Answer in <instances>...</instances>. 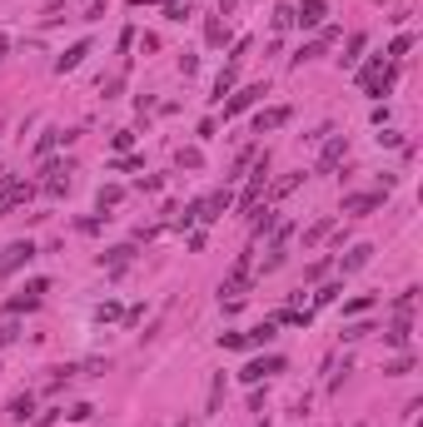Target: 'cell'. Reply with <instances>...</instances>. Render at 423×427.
Segmentation results:
<instances>
[{
  "label": "cell",
  "instance_id": "cell-15",
  "mask_svg": "<svg viewBox=\"0 0 423 427\" xmlns=\"http://www.w3.org/2000/svg\"><path fill=\"white\" fill-rule=\"evenodd\" d=\"M369 259H373V244H354V249H349V259H344V273L369 268Z\"/></svg>",
  "mask_w": 423,
  "mask_h": 427
},
{
  "label": "cell",
  "instance_id": "cell-26",
  "mask_svg": "<svg viewBox=\"0 0 423 427\" xmlns=\"http://www.w3.org/2000/svg\"><path fill=\"white\" fill-rule=\"evenodd\" d=\"M338 293H344V284H324L319 293H314V303H319V308L324 303H338Z\"/></svg>",
  "mask_w": 423,
  "mask_h": 427
},
{
  "label": "cell",
  "instance_id": "cell-11",
  "mask_svg": "<svg viewBox=\"0 0 423 427\" xmlns=\"http://www.w3.org/2000/svg\"><path fill=\"white\" fill-rule=\"evenodd\" d=\"M85 55H90V40H75V45H70L65 55H60V60H55V75H70V70L80 65V60H85Z\"/></svg>",
  "mask_w": 423,
  "mask_h": 427
},
{
  "label": "cell",
  "instance_id": "cell-44",
  "mask_svg": "<svg viewBox=\"0 0 423 427\" xmlns=\"http://www.w3.org/2000/svg\"><path fill=\"white\" fill-rule=\"evenodd\" d=\"M373 5H384V0H373Z\"/></svg>",
  "mask_w": 423,
  "mask_h": 427
},
{
  "label": "cell",
  "instance_id": "cell-23",
  "mask_svg": "<svg viewBox=\"0 0 423 427\" xmlns=\"http://www.w3.org/2000/svg\"><path fill=\"white\" fill-rule=\"evenodd\" d=\"M329 229H334V219H314V224L304 229V244H319V239H324Z\"/></svg>",
  "mask_w": 423,
  "mask_h": 427
},
{
  "label": "cell",
  "instance_id": "cell-1",
  "mask_svg": "<svg viewBox=\"0 0 423 427\" xmlns=\"http://www.w3.org/2000/svg\"><path fill=\"white\" fill-rule=\"evenodd\" d=\"M30 259H35V244H30V239H10L6 253H0V279H10V273L30 268Z\"/></svg>",
  "mask_w": 423,
  "mask_h": 427
},
{
  "label": "cell",
  "instance_id": "cell-17",
  "mask_svg": "<svg viewBox=\"0 0 423 427\" xmlns=\"http://www.w3.org/2000/svg\"><path fill=\"white\" fill-rule=\"evenodd\" d=\"M55 144H65V130H45V135H40V139H35V159H45Z\"/></svg>",
  "mask_w": 423,
  "mask_h": 427
},
{
  "label": "cell",
  "instance_id": "cell-25",
  "mask_svg": "<svg viewBox=\"0 0 423 427\" xmlns=\"http://www.w3.org/2000/svg\"><path fill=\"white\" fill-rule=\"evenodd\" d=\"M219 402H224V373L209 382V408H204V413H219Z\"/></svg>",
  "mask_w": 423,
  "mask_h": 427
},
{
  "label": "cell",
  "instance_id": "cell-40",
  "mask_svg": "<svg viewBox=\"0 0 423 427\" xmlns=\"http://www.w3.org/2000/svg\"><path fill=\"white\" fill-rule=\"evenodd\" d=\"M110 144H115V149H120V154H124V149H130V144H135V135H130V130H120V135H115Z\"/></svg>",
  "mask_w": 423,
  "mask_h": 427
},
{
  "label": "cell",
  "instance_id": "cell-37",
  "mask_svg": "<svg viewBox=\"0 0 423 427\" xmlns=\"http://www.w3.org/2000/svg\"><path fill=\"white\" fill-rule=\"evenodd\" d=\"M60 413H65V408H50V413H40V417H30V427H50Z\"/></svg>",
  "mask_w": 423,
  "mask_h": 427
},
{
  "label": "cell",
  "instance_id": "cell-43",
  "mask_svg": "<svg viewBox=\"0 0 423 427\" xmlns=\"http://www.w3.org/2000/svg\"><path fill=\"white\" fill-rule=\"evenodd\" d=\"M175 427H189V422H175Z\"/></svg>",
  "mask_w": 423,
  "mask_h": 427
},
{
  "label": "cell",
  "instance_id": "cell-2",
  "mask_svg": "<svg viewBox=\"0 0 423 427\" xmlns=\"http://www.w3.org/2000/svg\"><path fill=\"white\" fill-rule=\"evenodd\" d=\"M249 284H254V264H249V253H239V259H235V268L224 273V284H219V293H229V298H239V293H249Z\"/></svg>",
  "mask_w": 423,
  "mask_h": 427
},
{
  "label": "cell",
  "instance_id": "cell-30",
  "mask_svg": "<svg viewBox=\"0 0 423 427\" xmlns=\"http://www.w3.org/2000/svg\"><path fill=\"white\" fill-rule=\"evenodd\" d=\"M358 50H364V35L354 30V35H349V55H338V60H344V65H354V60H358Z\"/></svg>",
  "mask_w": 423,
  "mask_h": 427
},
{
  "label": "cell",
  "instance_id": "cell-42",
  "mask_svg": "<svg viewBox=\"0 0 423 427\" xmlns=\"http://www.w3.org/2000/svg\"><path fill=\"white\" fill-rule=\"evenodd\" d=\"M6 50H10V40H6V35H0V60H6Z\"/></svg>",
  "mask_w": 423,
  "mask_h": 427
},
{
  "label": "cell",
  "instance_id": "cell-8",
  "mask_svg": "<svg viewBox=\"0 0 423 427\" xmlns=\"http://www.w3.org/2000/svg\"><path fill=\"white\" fill-rule=\"evenodd\" d=\"M279 124H289V104H274V110H259V115H254V135H269V130H279Z\"/></svg>",
  "mask_w": 423,
  "mask_h": 427
},
{
  "label": "cell",
  "instance_id": "cell-22",
  "mask_svg": "<svg viewBox=\"0 0 423 427\" xmlns=\"http://www.w3.org/2000/svg\"><path fill=\"white\" fill-rule=\"evenodd\" d=\"M304 184V169H299V174H284L279 184H274V199H284V194H294V189H299Z\"/></svg>",
  "mask_w": 423,
  "mask_h": 427
},
{
  "label": "cell",
  "instance_id": "cell-9",
  "mask_svg": "<svg viewBox=\"0 0 423 427\" xmlns=\"http://www.w3.org/2000/svg\"><path fill=\"white\" fill-rule=\"evenodd\" d=\"M130 264H135V244H120L110 253H100V268H110V273H124Z\"/></svg>",
  "mask_w": 423,
  "mask_h": 427
},
{
  "label": "cell",
  "instance_id": "cell-20",
  "mask_svg": "<svg viewBox=\"0 0 423 427\" xmlns=\"http://www.w3.org/2000/svg\"><path fill=\"white\" fill-rule=\"evenodd\" d=\"M413 303H418V288H404V293L393 298V313H398V318H409V313H413Z\"/></svg>",
  "mask_w": 423,
  "mask_h": 427
},
{
  "label": "cell",
  "instance_id": "cell-13",
  "mask_svg": "<svg viewBox=\"0 0 423 427\" xmlns=\"http://www.w3.org/2000/svg\"><path fill=\"white\" fill-rule=\"evenodd\" d=\"M235 84H239V65L229 60V65L219 70V80H215V95H209V100H224V95H235Z\"/></svg>",
  "mask_w": 423,
  "mask_h": 427
},
{
  "label": "cell",
  "instance_id": "cell-7",
  "mask_svg": "<svg viewBox=\"0 0 423 427\" xmlns=\"http://www.w3.org/2000/svg\"><path fill=\"white\" fill-rule=\"evenodd\" d=\"M229 204H235V194H229V189H219V194H209V199L199 204V219H204V224L224 219V214H229Z\"/></svg>",
  "mask_w": 423,
  "mask_h": 427
},
{
  "label": "cell",
  "instance_id": "cell-18",
  "mask_svg": "<svg viewBox=\"0 0 423 427\" xmlns=\"http://www.w3.org/2000/svg\"><path fill=\"white\" fill-rule=\"evenodd\" d=\"M35 303H40V293H30V288H25V293H15L10 303H6V313H10V318H15V313H30Z\"/></svg>",
  "mask_w": 423,
  "mask_h": 427
},
{
  "label": "cell",
  "instance_id": "cell-32",
  "mask_svg": "<svg viewBox=\"0 0 423 427\" xmlns=\"http://www.w3.org/2000/svg\"><path fill=\"white\" fill-rule=\"evenodd\" d=\"M199 164H204L199 149H180V169H199Z\"/></svg>",
  "mask_w": 423,
  "mask_h": 427
},
{
  "label": "cell",
  "instance_id": "cell-19",
  "mask_svg": "<svg viewBox=\"0 0 423 427\" xmlns=\"http://www.w3.org/2000/svg\"><path fill=\"white\" fill-rule=\"evenodd\" d=\"M120 199H124V189H120V184H105V189H100V194H95V204H100V214H105V209H115Z\"/></svg>",
  "mask_w": 423,
  "mask_h": 427
},
{
  "label": "cell",
  "instance_id": "cell-10",
  "mask_svg": "<svg viewBox=\"0 0 423 427\" xmlns=\"http://www.w3.org/2000/svg\"><path fill=\"white\" fill-rule=\"evenodd\" d=\"M409 338H413V318H398V313H393V323H389V333H384V343H389V348H409Z\"/></svg>",
  "mask_w": 423,
  "mask_h": 427
},
{
  "label": "cell",
  "instance_id": "cell-38",
  "mask_svg": "<svg viewBox=\"0 0 423 427\" xmlns=\"http://www.w3.org/2000/svg\"><path fill=\"white\" fill-rule=\"evenodd\" d=\"M105 10H110V0H90V10H85V20H100Z\"/></svg>",
  "mask_w": 423,
  "mask_h": 427
},
{
  "label": "cell",
  "instance_id": "cell-31",
  "mask_svg": "<svg viewBox=\"0 0 423 427\" xmlns=\"http://www.w3.org/2000/svg\"><path fill=\"white\" fill-rule=\"evenodd\" d=\"M294 25V5H279L274 10V30H289Z\"/></svg>",
  "mask_w": 423,
  "mask_h": 427
},
{
  "label": "cell",
  "instance_id": "cell-36",
  "mask_svg": "<svg viewBox=\"0 0 423 427\" xmlns=\"http://www.w3.org/2000/svg\"><path fill=\"white\" fill-rule=\"evenodd\" d=\"M274 229V209H259V219H254V233H269Z\"/></svg>",
  "mask_w": 423,
  "mask_h": 427
},
{
  "label": "cell",
  "instance_id": "cell-28",
  "mask_svg": "<svg viewBox=\"0 0 423 427\" xmlns=\"http://www.w3.org/2000/svg\"><path fill=\"white\" fill-rule=\"evenodd\" d=\"M409 50H413V35H398V40H393V45H389V60H404Z\"/></svg>",
  "mask_w": 423,
  "mask_h": 427
},
{
  "label": "cell",
  "instance_id": "cell-41",
  "mask_svg": "<svg viewBox=\"0 0 423 427\" xmlns=\"http://www.w3.org/2000/svg\"><path fill=\"white\" fill-rule=\"evenodd\" d=\"M95 318H100V323H105V318H120V303H100V308H95Z\"/></svg>",
  "mask_w": 423,
  "mask_h": 427
},
{
  "label": "cell",
  "instance_id": "cell-5",
  "mask_svg": "<svg viewBox=\"0 0 423 427\" xmlns=\"http://www.w3.org/2000/svg\"><path fill=\"white\" fill-rule=\"evenodd\" d=\"M259 95H269V84H244V90H235V95L224 100V115H244Z\"/></svg>",
  "mask_w": 423,
  "mask_h": 427
},
{
  "label": "cell",
  "instance_id": "cell-12",
  "mask_svg": "<svg viewBox=\"0 0 423 427\" xmlns=\"http://www.w3.org/2000/svg\"><path fill=\"white\" fill-rule=\"evenodd\" d=\"M378 204H384V194H349L344 204H338V214H369Z\"/></svg>",
  "mask_w": 423,
  "mask_h": 427
},
{
  "label": "cell",
  "instance_id": "cell-6",
  "mask_svg": "<svg viewBox=\"0 0 423 427\" xmlns=\"http://www.w3.org/2000/svg\"><path fill=\"white\" fill-rule=\"evenodd\" d=\"M269 373H284V358H279V353H269V358H254L249 368H239V378H244V382H259V378H269Z\"/></svg>",
  "mask_w": 423,
  "mask_h": 427
},
{
  "label": "cell",
  "instance_id": "cell-21",
  "mask_svg": "<svg viewBox=\"0 0 423 427\" xmlns=\"http://www.w3.org/2000/svg\"><path fill=\"white\" fill-rule=\"evenodd\" d=\"M319 55H324V40H314V45H304L299 55H294V60H289V65H294V70H299V65H309V60H319Z\"/></svg>",
  "mask_w": 423,
  "mask_h": 427
},
{
  "label": "cell",
  "instance_id": "cell-16",
  "mask_svg": "<svg viewBox=\"0 0 423 427\" xmlns=\"http://www.w3.org/2000/svg\"><path fill=\"white\" fill-rule=\"evenodd\" d=\"M244 343H249V348H264V343H274V318H264V323H254V328L244 333Z\"/></svg>",
  "mask_w": 423,
  "mask_h": 427
},
{
  "label": "cell",
  "instance_id": "cell-3",
  "mask_svg": "<svg viewBox=\"0 0 423 427\" xmlns=\"http://www.w3.org/2000/svg\"><path fill=\"white\" fill-rule=\"evenodd\" d=\"M344 154H349V139H344V135H329L324 149H319V164H314V174H334V169L344 164Z\"/></svg>",
  "mask_w": 423,
  "mask_h": 427
},
{
  "label": "cell",
  "instance_id": "cell-14",
  "mask_svg": "<svg viewBox=\"0 0 423 427\" xmlns=\"http://www.w3.org/2000/svg\"><path fill=\"white\" fill-rule=\"evenodd\" d=\"M6 413H10L15 422H30V417H35V393H15Z\"/></svg>",
  "mask_w": 423,
  "mask_h": 427
},
{
  "label": "cell",
  "instance_id": "cell-29",
  "mask_svg": "<svg viewBox=\"0 0 423 427\" xmlns=\"http://www.w3.org/2000/svg\"><path fill=\"white\" fill-rule=\"evenodd\" d=\"M384 373H389V378H404V373H413V358H409V353H404V358H393Z\"/></svg>",
  "mask_w": 423,
  "mask_h": 427
},
{
  "label": "cell",
  "instance_id": "cell-24",
  "mask_svg": "<svg viewBox=\"0 0 423 427\" xmlns=\"http://www.w3.org/2000/svg\"><path fill=\"white\" fill-rule=\"evenodd\" d=\"M369 333H373V323H369V318H358V323L344 328V343H358V338H369Z\"/></svg>",
  "mask_w": 423,
  "mask_h": 427
},
{
  "label": "cell",
  "instance_id": "cell-4",
  "mask_svg": "<svg viewBox=\"0 0 423 427\" xmlns=\"http://www.w3.org/2000/svg\"><path fill=\"white\" fill-rule=\"evenodd\" d=\"M324 15H329V5H324V0H299V5H294V25L314 30V25H324Z\"/></svg>",
  "mask_w": 423,
  "mask_h": 427
},
{
  "label": "cell",
  "instance_id": "cell-39",
  "mask_svg": "<svg viewBox=\"0 0 423 427\" xmlns=\"http://www.w3.org/2000/svg\"><path fill=\"white\" fill-rule=\"evenodd\" d=\"M15 338H20V328H15V323H6V328H0V348H10Z\"/></svg>",
  "mask_w": 423,
  "mask_h": 427
},
{
  "label": "cell",
  "instance_id": "cell-34",
  "mask_svg": "<svg viewBox=\"0 0 423 427\" xmlns=\"http://www.w3.org/2000/svg\"><path fill=\"white\" fill-rule=\"evenodd\" d=\"M204 40H209V45H224V25H219V20H209V25H204Z\"/></svg>",
  "mask_w": 423,
  "mask_h": 427
},
{
  "label": "cell",
  "instance_id": "cell-35",
  "mask_svg": "<svg viewBox=\"0 0 423 427\" xmlns=\"http://www.w3.org/2000/svg\"><path fill=\"white\" fill-rule=\"evenodd\" d=\"M219 348H235V353H239V348H249V343H244V333H219Z\"/></svg>",
  "mask_w": 423,
  "mask_h": 427
},
{
  "label": "cell",
  "instance_id": "cell-33",
  "mask_svg": "<svg viewBox=\"0 0 423 427\" xmlns=\"http://www.w3.org/2000/svg\"><path fill=\"white\" fill-rule=\"evenodd\" d=\"M65 417H70V422H90V417H95V408H90V402H75Z\"/></svg>",
  "mask_w": 423,
  "mask_h": 427
},
{
  "label": "cell",
  "instance_id": "cell-27",
  "mask_svg": "<svg viewBox=\"0 0 423 427\" xmlns=\"http://www.w3.org/2000/svg\"><path fill=\"white\" fill-rule=\"evenodd\" d=\"M189 15V0H164V20H184Z\"/></svg>",
  "mask_w": 423,
  "mask_h": 427
}]
</instances>
